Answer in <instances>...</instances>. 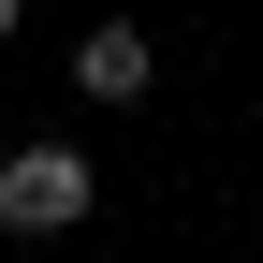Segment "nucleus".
Instances as JSON below:
<instances>
[{"label": "nucleus", "instance_id": "f257e3e1", "mask_svg": "<svg viewBox=\"0 0 263 263\" xmlns=\"http://www.w3.org/2000/svg\"><path fill=\"white\" fill-rule=\"evenodd\" d=\"M103 205V176H88V146H0V234H29V249H59L73 219Z\"/></svg>", "mask_w": 263, "mask_h": 263}, {"label": "nucleus", "instance_id": "f03ea898", "mask_svg": "<svg viewBox=\"0 0 263 263\" xmlns=\"http://www.w3.org/2000/svg\"><path fill=\"white\" fill-rule=\"evenodd\" d=\"M146 73H161V44H146L132 15H103V29L73 44V88H88V103H146Z\"/></svg>", "mask_w": 263, "mask_h": 263}, {"label": "nucleus", "instance_id": "7ed1b4c3", "mask_svg": "<svg viewBox=\"0 0 263 263\" xmlns=\"http://www.w3.org/2000/svg\"><path fill=\"white\" fill-rule=\"evenodd\" d=\"M15 15H29V0H0V44H15Z\"/></svg>", "mask_w": 263, "mask_h": 263}]
</instances>
